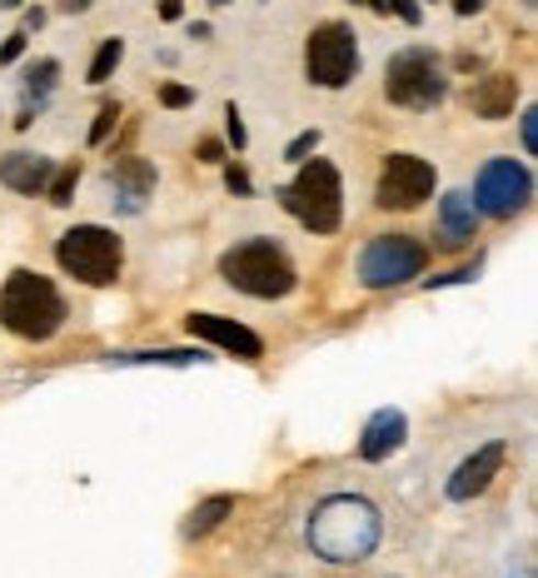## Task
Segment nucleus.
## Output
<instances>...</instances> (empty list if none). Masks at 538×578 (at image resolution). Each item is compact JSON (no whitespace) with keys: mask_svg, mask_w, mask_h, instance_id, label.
Listing matches in <instances>:
<instances>
[{"mask_svg":"<svg viewBox=\"0 0 538 578\" xmlns=\"http://www.w3.org/2000/svg\"><path fill=\"white\" fill-rule=\"evenodd\" d=\"M479 220L484 214L474 210V200L463 190H449L439 200V235H444V245H469V240L479 235Z\"/></svg>","mask_w":538,"mask_h":578,"instance_id":"16","label":"nucleus"},{"mask_svg":"<svg viewBox=\"0 0 538 578\" xmlns=\"http://www.w3.org/2000/svg\"><path fill=\"white\" fill-rule=\"evenodd\" d=\"M504 459H508V444H504V440L484 444V449H479V454H469V459H463L459 469L449 474V483H444V493H449L453 503H469V499H479V493H484L489 483L498 479V469H504Z\"/></svg>","mask_w":538,"mask_h":578,"instance_id":"11","label":"nucleus"},{"mask_svg":"<svg viewBox=\"0 0 538 578\" xmlns=\"http://www.w3.org/2000/svg\"><path fill=\"white\" fill-rule=\"evenodd\" d=\"M225 185H229L235 194H249V175L239 170V165H229V170H225Z\"/></svg>","mask_w":538,"mask_h":578,"instance_id":"29","label":"nucleus"},{"mask_svg":"<svg viewBox=\"0 0 538 578\" xmlns=\"http://www.w3.org/2000/svg\"><path fill=\"white\" fill-rule=\"evenodd\" d=\"M55 76H60V60H35L31 70H25V110H21V120L15 125H35V110L45 105V96L55 90Z\"/></svg>","mask_w":538,"mask_h":578,"instance_id":"18","label":"nucleus"},{"mask_svg":"<svg viewBox=\"0 0 538 578\" xmlns=\"http://www.w3.org/2000/svg\"><path fill=\"white\" fill-rule=\"evenodd\" d=\"M534 200V170L514 155H494L474 180V210L489 220H514L524 204Z\"/></svg>","mask_w":538,"mask_h":578,"instance_id":"9","label":"nucleus"},{"mask_svg":"<svg viewBox=\"0 0 538 578\" xmlns=\"http://www.w3.org/2000/svg\"><path fill=\"white\" fill-rule=\"evenodd\" d=\"M76 185H80V160L76 165H60V170L51 175V204H70V194H76Z\"/></svg>","mask_w":538,"mask_h":578,"instance_id":"22","label":"nucleus"},{"mask_svg":"<svg viewBox=\"0 0 538 578\" xmlns=\"http://www.w3.org/2000/svg\"><path fill=\"white\" fill-rule=\"evenodd\" d=\"M304 70L320 90H345L359 76V35L345 21H324L304 41Z\"/></svg>","mask_w":538,"mask_h":578,"instance_id":"7","label":"nucleus"},{"mask_svg":"<svg viewBox=\"0 0 538 578\" xmlns=\"http://www.w3.org/2000/svg\"><path fill=\"white\" fill-rule=\"evenodd\" d=\"M184 330H190L194 340H210V344H220V349L239 354V359H259V354H265V340H259L255 330H245V324L225 320V314H190Z\"/></svg>","mask_w":538,"mask_h":578,"instance_id":"13","label":"nucleus"},{"mask_svg":"<svg viewBox=\"0 0 538 578\" xmlns=\"http://www.w3.org/2000/svg\"><path fill=\"white\" fill-rule=\"evenodd\" d=\"M21 55H25V31L5 35V45H0V65H11V60H21Z\"/></svg>","mask_w":538,"mask_h":578,"instance_id":"28","label":"nucleus"},{"mask_svg":"<svg viewBox=\"0 0 538 578\" xmlns=\"http://www.w3.org/2000/svg\"><path fill=\"white\" fill-rule=\"evenodd\" d=\"M220 279L249 300H284L300 289V269H294L290 249L280 240L255 235V240H239L235 249L220 255Z\"/></svg>","mask_w":538,"mask_h":578,"instance_id":"3","label":"nucleus"},{"mask_svg":"<svg viewBox=\"0 0 538 578\" xmlns=\"http://www.w3.org/2000/svg\"><path fill=\"white\" fill-rule=\"evenodd\" d=\"M384 96L404 110H434L449 96V70L434 55V45H404L384 65Z\"/></svg>","mask_w":538,"mask_h":578,"instance_id":"6","label":"nucleus"},{"mask_svg":"<svg viewBox=\"0 0 538 578\" xmlns=\"http://www.w3.org/2000/svg\"><path fill=\"white\" fill-rule=\"evenodd\" d=\"M160 105H165V110L194 105V90H190V86H160Z\"/></svg>","mask_w":538,"mask_h":578,"instance_id":"25","label":"nucleus"},{"mask_svg":"<svg viewBox=\"0 0 538 578\" xmlns=\"http://www.w3.org/2000/svg\"><path fill=\"white\" fill-rule=\"evenodd\" d=\"M55 265H60L70 279H80V285L105 289L120 279L125 245H120V235L105 225H76L55 240Z\"/></svg>","mask_w":538,"mask_h":578,"instance_id":"5","label":"nucleus"},{"mask_svg":"<svg viewBox=\"0 0 538 578\" xmlns=\"http://www.w3.org/2000/svg\"><path fill=\"white\" fill-rule=\"evenodd\" d=\"M55 175V160H45V155H31V151H15L0 160V185L15 194H41L45 185H51Z\"/></svg>","mask_w":538,"mask_h":578,"instance_id":"15","label":"nucleus"},{"mask_svg":"<svg viewBox=\"0 0 538 578\" xmlns=\"http://www.w3.org/2000/svg\"><path fill=\"white\" fill-rule=\"evenodd\" d=\"M225 135L235 140V151H245V145H249V135H245V125H239V110L235 105L225 110Z\"/></svg>","mask_w":538,"mask_h":578,"instance_id":"27","label":"nucleus"},{"mask_svg":"<svg viewBox=\"0 0 538 578\" xmlns=\"http://www.w3.org/2000/svg\"><path fill=\"white\" fill-rule=\"evenodd\" d=\"M310 151H320V130H304V135H294V140H290V151H284V160L300 165Z\"/></svg>","mask_w":538,"mask_h":578,"instance_id":"24","label":"nucleus"},{"mask_svg":"<svg viewBox=\"0 0 538 578\" xmlns=\"http://www.w3.org/2000/svg\"><path fill=\"white\" fill-rule=\"evenodd\" d=\"M0 5H5V11H15V5H21V0H0Z\"/></svg>","mask_w":538,"mask_h":578,"instance_id":"35","label":"nucleus"},{"mask_svg":"<svg viewBox=\"0 0 538 578\" xmlns=\"http://www.w3.org/2000/svg\"><path fill=\"white\" fill-rule=\"evenodd\" d=\"M434 185H439V175H434L429 160H419V155H389L374 185V204L379 210H419L434 194Z\"/></svg>","mask_w":538,"mask_h":578,"instance_id":"10","label":"nucleus"},{"mask_svg":"<svg viewBox=\"0 0 538 578\" xmlns=\"http://www.w3.org/2000/svg\"><path fill=\"white\" fill-rule=\"evenodd\" d=\"M200 160L220 165V160H225V145H220V140H200Z\"/></svg>","mask_w":538,"mask_h":578,"instance_id":"31","label":"nucleus"},{"mask_svg":"<svg viewBox=\"0 0 538 578\" xmlns=\"http://www.w3.org/2000/svg\"><path fill=\"white\" fill-rule=\"evenodd\" d=\"M184 15V0H160V21H180Z\"/></svg>","mask_w":538,"mask_h":578,"instance_id":"32","label":"nucleus"},{"mask_svg":"<svg viewBox=\"0 0 538 578\" xmlns=\"http://www.w3.org/2000/svg\"><path fill=\"white\" fill-rule=\"evenodd\" d=\"M274 200L314 235H334L345 225V180H339L334 160H300V175L284 190H274Z\"/></svg>","mask_w":538,"mask_h":578,"instance_id":"4","label":"nucleus"},{"mask_svg":"<svg viewBox=\"0 0 538 578\" xmlns=\"http://www.w3.org/2000/svg\"><path fill=\"white\" fill-rule=\"evenodd\" d=\"M105 190L120 214H141L145 200L155 194V165L150 160H115L105 170Z\"/></svg>","mask_w":538,"mask_h":578,"instance_id":"12","label":"nucleus"},{"mask_svg":"<svg viewBox=\"0 0 538 578\" xmlns=\"http://www.w3.org/2000/svg\"><path fill=\"white\" fill-rule=\"evenodd\" d=\"M70 310L55 279L35 275V269H11V279L0 285V324L25 344H45L65 330Z\"/></svg>","mask_w":538,"mask_h":578,"instance_id":"2","label":"nucleus"},{"mask_svg":"<svg viewBox=\"0 0 538 578\" xmlns=\"http://www.w3.org/2000/svg\"><path fill=\"white\" fill-rule=\"evenodd\" d=\"M384 544V514L359 489H329L300 514L294 558H274V578H365Z\"/></svg>","mask_w":538,"mask_h":578,"instance_id":"1","label":"nucleus"},{"mask_svg":"<svg viewBox=\"0 0 538 578\" xmlns=\"http://www.w3.org/2000/svg\"><path fill=\"white\" fill-rule=\"evenodd\" d=\"M429 265V245L414 235H374L359 249V285L365 289H394L410 285Z\"/></svg>","mask_w":538,"mask_h":578,"instance_id":"8","label":"nucleus"},{"mask_svg":"<svg viewBox=\"0 0 538 578\" xmlns=\"http://www.w3.org/2000/svg\"><path fill=\"white\" fill-rule=\"evenodd\" d=\"M115 120H120V105H100L96 125H90V145H105L110 130H115Z\"/></svg>","mask_w":538,"mask_h":578,"instance_id":"23","label":"nucleus"},{"mask_svg":"<svg viewBox=\"0 0 538 578\" xmlns=\"http://www.w3.org/2000/svg\"><path fill=\"white\" fill-rule=\"evenodd\" d=\"M514 105H518V80L514 76H489L469 90V110H474L479 120H508Z\"/></svg>","mask_w":538,"mask_h":578,"instance_id":"17","label":"nucleus"},{"mask_svg":"<svg viewBox=\"0 0 538 578\" xmlns=\"http://www.w3.org/2000/svg\"><path fill=\"white\" fill-rule=\"evenodd\" d=\"M384 15H399L404 25H419L424 21V11L414 5V0H384Z\"/></svg>","mask_w":538,"mask_h":578,"instance_id":"26","label":"nucleus"},{"mask_svg":"<svg viewBox=\"0 0 538 578\" xmlns=\"http://www.w3.org/2000/svg\"><path fill=\"white\" fill-rule=\"evenodd\" d=\"M60 11H70V15H76V11H90V0H60Z\"/></svg>","mask_w":538,"mask_h":578,"instance_id":"34","label":"nucleus"},{"mask_svg":"<svg viewBox=\"0 0 538 578\" xmlns=\"http://www.w3.org/2000/svg\"><path fill=\"white\" fill-rule=\"evenodd\" d=\"M225 519H235V499L229 493H215V499H205V503H194L190 509V519H184V538H205V534H215Z\"/></svg>","mask_w":538,"mask_h":578,"instance_id":"19","label":"nucleus"},{"mask_svg":"<svg viewBox=\"0 0 538 578\" xmlns=\"http://www.w3.org/2000/svg\"><path fill=\"white\" fill-rule=\"evenodd\" d=\"M404 440H410V419L399 414V409H379V414H369L365 434H359V459L379 464L394 449H404Z\"/></svg>","mask_w":538,"mask_h":578,"instance_id":"14","label":"nucleus"},{"mask_svg":"<svg viewBox=\"0 0 538 578\" xmlns=\"http://www.w3.org/2000/svg\"><path fill=\"white\" fill-rule=\"evenodd\" d=\"M115 365H200V349H155V354H110Z\"/></svg>","mask_w":538,"mask_h":578,"instance_id":"20","label":"nucleus"},{"mask_svg":"<svg viewBox=\"0 0 538 578\" xmlns=\"http://www.w3.org/2000/svg\"><path fill=\"white\" fill-rule=\"evenodd\" d=\"M453 11H459V15H479V11H484V0H453Z\"/></svg>","mask_w":538,"mask_h":578,"instance_id":"33","label":"nucleus"},{"mask_svg":"<svg viewBox=\"0 0 538 578\" xmlns=\"http://www.w3.org/2000/svg\"><path fill=\"white\" fill-rule=\"evenodd\" d=\"M538 110H524V120H518V130H524V151H534V135H538Z\"/></svg>","mask_w":538,"mask_h":578,"instance_id":"30","label":"nucleus"},{"mask_svg":"<svg viewBox=\"0 0 538 578\" xmlns=\"http://www.w3.org/2000/svg\"><path fill=\"white\" fill-rule=\"evenodd\" d=\"M125 60V41L120 35H110V41H100L96 60H90V86H105L110 76H115V65Z\"/></svg>","mask_w":538,"mask_h":578,"instance_id":"21","label":"nucleus"}]
</instances>
